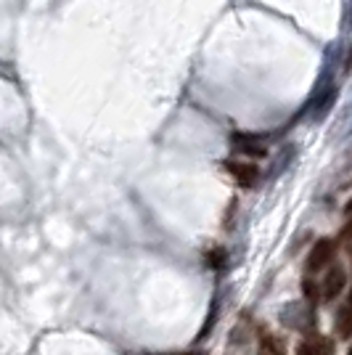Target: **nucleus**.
Returning a JSON list of instances; mask_svg holds the SVG:
<instances>
[{"instance_id": "nucleus-1", "label": "nucleus", "mask_w": 352, "mask_h": 355, "mask_svg": "<svg viewBox=\"0 0 352 355\" xmlns=\"http://www.w3.org/2000/svg\"><path fill=\"white\" fill-rule=\"evenodd\" d=\"M344 284H347V270L342 266H331L326 270V276H323L321 286H318V292H321V300L323 302H331V300H337L342 295V289H344Z\"/></svg>"}, {"instance_id": "nucleus-2", "label": "nucleus", "mask_w": 352, "mask_h": 355, "mask_svg": "<svg viewBox=\"0 0 352 355\" xmlns=\"http://www.w3.org/2000/svg\"><path fill=\"white\" fill-rule=\"evenodd\" d=\"M334 252H337V244L331 239H318L315 247L308 254V273H321V270H326V266L334 260Z\"/></svg>"}, {"instance_id": "nucleus-3", "label": "nucleus", "mask_w": 352, "mask_h": 355, "mask_svg": "<svg viewBox=\"0 0 352 355\" xmlns=\"http://www.w3.org/2000/svg\"><path fill=\"white\" fill-rule=\"evenodd\" d=\"M281 321L292 326V329H310L315 324V315H313V308L305 302H292V305H286V311L281 313Z\"/></svg>"}, {"instance_id": "nucleus-4", "label": "nucleus", "mask_w": 352, "mask_h": 355, "mask_svg": "<svg viewBox=\"0 0 352 355\" xmlns=\"http://www.w3.org/2000/svg\"><path fill=\"white\" fill-rule=\"evenodd\" d=\"M297 355H334V340L321 334H308L297 345Z\"/></svg>"}, {"instance_id": "nucleus-5", "label": "nucleus", "mask_w": 352, "mask_h": 355, "mask_svg": "<svg viewBox=\"0 0 352 355\" xmlns=\"http://www.w3.org/2000/svg\"><path fill=\"white\" fill-rule=\"evenodd\" d=\"M225 170L234 175V180L238 186H244V189H249L257 183V178H260V170L249 162H238V159H228L225 162Z\"/></svg>"}, {"instance_id": "nucleus-6", "label": "nucleus", "mask_w": 352, "mask_h": 355, "mask_svg": "<svg viewBox=\"0 0 352 355\" xmlns=\"http://www.w3.org/2000/svg\"><path fill=\"white\" fill-rule=\"evenodd\" d=\"M234 144L241 146L238 151H244V154H254V157H265V154H267L263 146V141L254 138V135H234Z\"/></svg>"}, {"instance_id": "nucleus-7", "label": "nucleus", "mask_w": 352, "mask_h": 355, "mask_svg": "<svg viewBox=\"0 0 352 355\" xmlns=\"http://www.w3.org/2000/svg\"><path fill=\"white\" fill-rule=\"evenodd\" d=\"M337 331H339V337H344V340L352 337V295H350V300H347V305L337 313Z\"/></svg>"}, {"instance_id": "nucleus-8", "label": "nucleus", "mask_w": 352, "mask_h": 355, "mask_svg": "<svg viewBox=\"0 0 352 355\" xmlns=\"http://www.w3.org/2000/svg\"><path fill=\"white\" fill-rule=\"evenodd\" d=\"M257 355H286V347H283V342H281L279 337L267 334V337L260 342V353Z\"/></svg>"}, {"instance_id": "nucleus-9", "label": "nucleus", "mask_w": 352, "mask_h": 355, "mask_svg": "<svg viewBox=\"0 0 352 355\" xmlns=\"http://www.w3.org/2000/svg\"><path fill=\"white\" fill-rule=\"evenodd\" d=\"M302 295L308 297V302H318V300H321L318 286H315V282H310V279H305V282H302Z\"/></svg>"}, {"instance_id": "nucleus-10", "label": "nucleus", "mask_w": 352, "mask_h": 355, "mask_svg": "<svg viewBox=\"0 0 352 355\" xmlns=\"http://www.w3.org/2000/svg\"><path fill=\"white\" fill-rule=\"evenodd\" d=\"M339 239H342V247H344V250H347L352 254V218L347 223H344V228H342Z\"/></svg>"}, {"instance_id": "nucleus-11", "label": "nucleus", "mask_w": 352, "mask_h": 355, "mask_svg": "<svg viewBox=\"0 0 352 355\" xmlns=\"http://www.w3.org/2000/svg\"><path fill=\"white\" fill-rule=\"evenodd\" d=\"M344 212H352V202H347V205H344Z\"/></svg>"}, {"instance_id": "nucleus-12", "label": "nucleus", "mask_w": 352, "mask_h": 355, "mask_svg": "<svg viewBox=\"0 0 352 355\" xmlns=\"http://www.w3.org/2000/svg\"><path fill=\"white\" fill-rule=\"evenodd\" d=\"M180 355H196V353H180Z\"/></svg>"}, {"instance_id": "nucleus-13", "label": "nucleus", "mask_w": 352, "mask_h": 355, "mask_svg": "<svg viewBox=\"0 0 352 355\" xmlns=\"http://www.w3.org/2000/svg\"><path fill=\"white\" fill-rule=\"evenodd\" d=\"M347 355H352V347H350V353H347Z\"/></svg>"}]
</instances>
